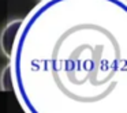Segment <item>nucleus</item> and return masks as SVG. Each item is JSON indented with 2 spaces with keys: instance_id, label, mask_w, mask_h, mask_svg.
I'll return each mask as SVG.
<instances>
[{
  "instance_id": "nucleus-1",
  "label": "nucleus",
  "mask_w": 127,
  "mask_h": 113,
  "mask_svg": "<svg viewBox=\"0 0 127 113\" xmlns=\"http://www.w3.org/2000/svg\"><path fill=\"white\" fill-rule=\"evenodd\" d=\"M8 59L25 113H127V0H41Z\"/></svg>"
},
{
  "instance_id": "nucleus-2",
  "label": "nucleus",
  "mask_w": 127,
  "mask_h": 113,
  "mask_svg": "<svg viewBox=\"0 0 127 113\" xmlns=\"http://www.w3.org/2000/svg\"><path fill=\"white\" fill-rule=\"evenodd\" d=\"M21 22H22V19L14 21V22L8 23V25L6 26V29L3 30L0 42H1L3 52L6 53L7 57H10V55H11V49H12V46H14V42H15V38H17L18 30H19Z\"/></svg>"
}]
</instances>
